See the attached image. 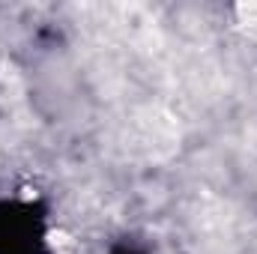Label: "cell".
Returning a JSON list of instances; mask_svg holds the SVG:
<instances>
[{
	"label": "cell",
	"instance_id": "1",
	"mask_svg": "<svg viewBox=\"0 0 257 254\" xmlns=\"http://www.w3.org/2000/svg\"><path fill=\"white\" fill-rule=\"evenodd\" d=\"M0 254H51V218L33 197H0Z\"/></svg>",
	"mask_w": 257,
	"mask_h": 254
},
{
	"label": "cell",
	"instance_id": "2",
	"mask_svg": "<svg viewBox=\"0 0 257 254\" xmlns=\"http://www.w3.org/2000/svg\"><path fill=\"white\" fill-rule=\"evenodd\" d=\"M111 254H147V251H141L138 245H126V242H123V245H114Z\"/></svg>",
	"mask_w": 257,
	"mask_h": 254
}]
</instances>
